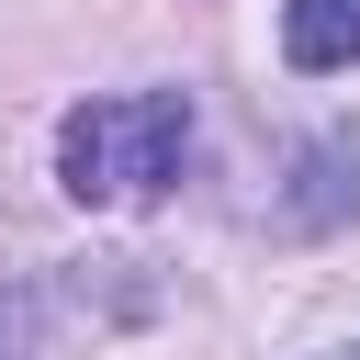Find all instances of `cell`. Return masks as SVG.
I'll return each mask as SVG.
<instances>
[{
	"mask_svg": "<svg viewBox=\"0 0 360 360\" xmlns=\"http://www.w3.org/2000/svg\"><path fill=\"white\" fill-rule=\"evenodd\" d=\"M326 360H360V338H349V349H326Z\"/></svg>",
	"mask_w": 360,
	"mask_h": 360,
	"instance_id": "obj_5",
	"label": "cell"
},
{
	"mask_svg": "<svg viewBox=\"0 0 360 360\" xmlns=\"http://www.w3.org/2000/svg\"><path fill=\"white\" fill-rule=\"evenodd\" d=\"M281 56H292L304 79L360 68V0H281Z\"/></svg>",
	"mask_w": 360,
	"mask_h": 360,
	"instance_id": "obj_2",
	"label": "cell"
},
{
	"mask_svg": "<svg viewBox=\"0 0 360 360\" xmlns=\"http://www.w3.org/2000/svg\"><path fill=\"white\" fill-rule=\"evenodd\" d=\"M0 360H34V349H22V326H11V315H0Z\"/></svg>",
	"mask_w": 360,
	"mask_h": 360,
	"instance_id": "obj_4",
	"label": "cell"
},
{
	"mask_svg": "<svg viewBox=\"0 0 360 360\" xmlns=\"http://www.w3.org/2000/svg\"><path fill=\"white\" fill-rule=\"evenodd\" d=\"M180 158H191V90H101L56 124V191L90 214L169 191Z\"/></svg>",
	"mask_w": 360,
	"mask_h": 360,
	"instance_id": "obj_1",
	"label": "cell"
},
{
	"mask_svg": "<svg viewBox=\"0 0 360 360\" xmlns=\"http://www.w3.org/2000/svg\"><path fill=\"white\" fill-rule=\"evenodd\" d=\"M304 180H315V191L292 202V225H326V214H349V202H360V146H338V135H326V146H304Z\"/></svg>",
	"mask_w": 360,
	"mask_h": 360,
	"instance_id": "obj_3",
	"label": "cell"
}]
</instances>
